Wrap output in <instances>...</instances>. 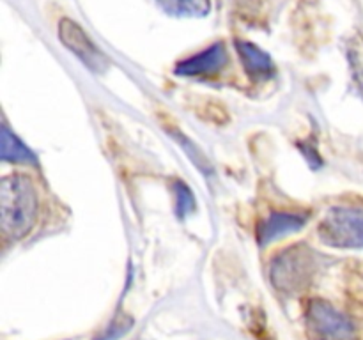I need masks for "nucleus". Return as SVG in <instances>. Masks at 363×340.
<instances>
[{
	"label": "nucleus",
	"mask_w": 363,
	"mask_h": 340,
	"mask_svg": "<svg viewBox=\"0 0 363 340\" xmlns=\"http://www.w3.org/2000/svg\"><path fill=\"white\" fill-rule=\"evenodd\" d=\"M308 216L301 212H272L268 218L262 220L257 227V241L261 246L273 243L275 239H280L284 236L298 232L305 227Z\"/></svg>",
	"instance_id": "obj_7"
},
{
	"label": "nucleus",
	"mask_w": 363,
	"mask_h": 340,
	"mask_svg": "<svg viewBox=\"0 0 363 340\" xmlns=\"http://www.w3.org/2000/svg\"><path fill=\"white\" fill-rule=\"evenodd\" d=\"M170 135H172V137L176 138L177 144H179L181 147H183L184 151H186V154L190 156L191 159H194V163L199 166V169L202 170V172H206V174L211 172V165H209L208 158H206V156L202 154L201 151H199V147L194 144V142L190 140V138H186V137H184V135H181V133H177V131H172V133H170Z\"/></svg>",
	"instance_id": "obj_13"
},
{
	"label": "nucleus",
	"mask_w": 363,
	"mask_h": 340,
	"mask_svg": "<svg viewBox=\"0 0 363 340\" xmlns=\"http://www.w3.org/2000/svg\"><path fill=\"white\" fill-rule=\"evenodd\" d=\"M174 195H176V211L181 218L195 211V197L186 184L176 181L174 183Z\"/></svg>",
	"instance_id": "obj_12"
},
{
	"label": "nucleus",
	"mask_w": 363,
	"mask_h": 340,
	"mask_svg": "<svg viewBox=\"0 0 363 340\" xmlns=\"http://www.w3.org/2000/svg\"><path fill=\"white\" fill-rule=\"evenodd\" d=\"M160 7L170 16L199 18L211 9V0H156Z\"/></svg>",
	"instance_id": "obj_10"
},
{
	"label": "nucleus",
	"mask_w": 363,
	"mask_h": 340,
	"mask_svg": "<svg viewBox=\"0 0 363 340\" xmlns=\"http://www.w3.org/2000/svg\"><path fill=\"white\" fill-rule=\"evenodd\" d=\"M347 62H350L351 76H353L354 85L363 98V38L362 35H353L347 42Z\"/></svg>",
	"instance_id": "obj_11"
},
{
	"label": "nucleus",
	"mask_w": 363,
	"mask_h": 340,
	"mask_svg": "<svg viewBox=\"0 0 363 340\" xmlns=\"http://www.w3.org/2000/svg\"><path fill=\"white\" fill-rule=\"evenodd\" d=\"M318 236L332 248H362L363 205L339 204L330 208L319 223Z\"/></svg>",
	"instance_id": "obj_3"
},
{
	"label": "nucleus",
	"mask_w": 363,
	"mask_h": 340,
	"mask_svg": "<svg viewBox=\"0 0 363 340\" xmlns=\"http://www.w3.org/2000/svg\"><path fill=\"white\" fill-rule=\"evenodd\" d=\"M39 197L34 183L23 174H11L0 184V225L9 239L27 236L38 220Z\"/></svg>",
	"instance_id": "obj_1"
},
{
	"label": "nucleus",
	"mask_w": 363,
	"mask_h": 340,
	"mask_svg": "<svg viewBox=\"0 0 363 340\" xmlns=\"http://www.w3.org/2000/svg\"><path fill=\"white\" fill-rule=\"evenodd\" d=\"M227 60L229 57L225 46L222 42H215L202 52L177 62L174 71L181 76H208V74L220 73L225 67Z\"/></svg>",
	"instance_id": "obj_6"
},
{
	"label": "nucleus",
	"mask_w": 363,
	"mask_h": 340,
	"mask_svg": "<svg viewBox=\"0 0 363 340\" xmlns=\"http://www.w3.org/2000/svg\"><path fill=\"white\" fill-rule=\"evenodd\" d=\"M0 156L4 162L21 163V165H38V156L13 133L7 126L0 130Z\"/></svg>",
	"instance_id": "obj_9"
},
{
	"label": "nucleus",
	"mask_w": 363,
	"mask_h": 340,
	"mask_svg": "<svg viewBox=\"0 0 363 340\" xmlns=\"http://www.w3.org/2000/svg\"><path fill=\"white\" fill-rule=\"evenodd\" d=\"M307 329L312 340H358L353 321L323 300H312L308 305Z\"/></svg>",
	"instance_id": "obj_4"
},
{
	"label": "nucleus",
	"mask_w": 363,
	"mask_h": 340,
	"mask_svg": "<svg viewBox=\"0 0 363 340\" xmlns=\"http://www.w3.org/2000/svg\"><path fill=\"white\" fill-rule=\"evenodd\" d=\"M236 50L240 53V59L243 62L245 71L250 74L254 80H262V78L272 76L275 66H273V60L264 50H261L259 46L252 45L248 41H238Z\"/></svg>",
	"instance_id": "obj_8"
},
{
	"label": "nucleus",
	"mask_w": 363,
	"mask_h": 340,
	"mask_svg": "<svg viewBox=\"0 0 363 340\" xmlns=\"http://www.w3.org/2000/svg\"><path fill=\"white\" fill-rule=\"evenodd\" d=\"M318 268V254L307 244H294L273 259L269 280L280 293L294 294L311 285Z\"/></svg>",
	"instance_id": "obj_2"
},
{
	"label": "nucleus",
	"mask_w": 363,
	"mask_h": 340,
	"mask_svg": "<svg viewBox=\"0 0 363 340\" xmlns=\"http://www.w3.org/2000/svg\"><path fill=\"white\" fill-rule=\"evenodd\" d=\"M59 38L62 45L69 52H73L91 71L101 73L108 67V59L105 57V53L99 52L98 46L91 41V38L85 34L84 28L77 21L62 18L59 21Z\"/></svg>",
	"instance_id": "obj_5"
}]
</instances>
